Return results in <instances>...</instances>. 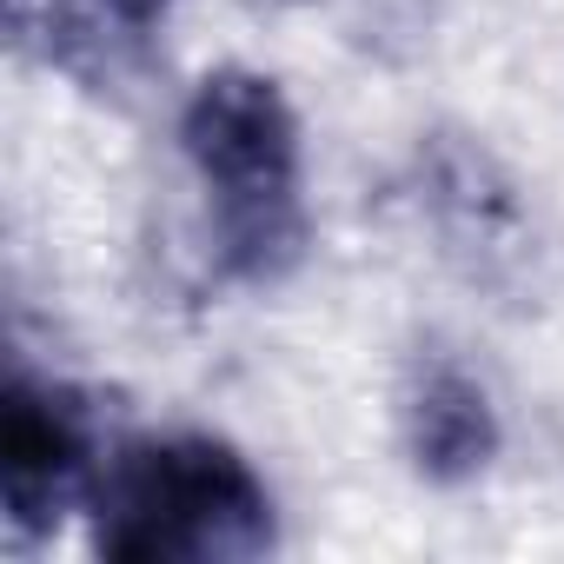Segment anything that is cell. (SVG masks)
Returning a JSON list of instances; mask_svg holds the SVG:
<instances>
[{"mask_svg": "<svg viewBox=\"0 0 564 564\" xmlns=\"http://www.w3.org/2000/svg\"><path fill=\"white\" fill-rule=\"evenodd\" d=\"M160 8H166V0H113V14H120L127 28H147V21H153Z\"/></svg>", "mask_w": 564, "mask_h": 564, "instance_id": "8992f818", "label": "cell"}, {"mask_svg": "<svg viewBox=\"0 0 564 564\" xmlns=\"http://www.w3.org/2000/svg\"><path fill=\"white\" fill-rule=\"evenodd\" d=\"M399 432L432 485H471L498 458V405L491 392L452 359V352H419L399 392Z\"/></svg>", "mask_w": 564, "mask_h": 564, "instance_id": "5b68a950", "label": "cell"}, {"mask_svg": "<svg viewBox=\"0 0 564 564\" xmlns=\"http://www.w3.org/2000/svg\"><path fill=\"white\" fill-rule=\"evenodd\" d=\"M100 419L74 386L8 379L0 392V505L14 538L54 531L80 498L100 491Z\"/></svg>", "mask_w": 564, "mask_h": 564, "instance_id": "3957f363", "label": "cell"}, {"mask_svg": "<svg viewBox=\"0 0 564 564\" xmlns=\"http://www.w3.org/2000/svg\"><path fill=\"white\" fill-rule=\"evenodd\" d=\"M419 173H425V206L438 232L452 239L445 252H458L485 279H505L524 259V232H531L524 199L505 180V166L465 133H432V147L419 153Z\"/></svg>", "mask_w": 564, "mask_h": 564, "instance_id": "277c9868", "label": "cell"}, {"mask_svg": "<svg viewBox=\"0 0 564 564\" xmlns=\"http://www.w3.org/2000/svg\"><path fill=\"white\" fill-rule=\"evenodd\" d=\"M180 147L213 199V246L232 279L272 286L306 252L300 120L265 74L219 67L180 113Z\"/></svg>", "mask_w": 564, "mask_h": 564, "instance_id": "6da1fadb", "label": "cell"}, {"mask_svg": "<svg viewBox=\"0 0 564 564\" xmlns=\"http://www.w3.org/2000/svg\"><path fill=\"white\" fill-rule=\"evenodd\" d=\"M94 551L113 564H246L272 551V498L226 438H140L94 491Z\"/></svg>", "mask_w": 564, "mask_h": 564, "instance_id": "7a4b0ae2", "label": "cell"}]
</instances>
